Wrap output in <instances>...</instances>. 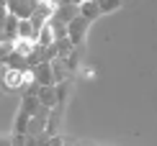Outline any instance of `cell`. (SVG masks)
I'll use <instances>...</instances> for the list:
<instances>
[{
    "label": "cell",
    "instance_id": "obj_1",
    "mask_svg": "<svg viewBox=\"0 0 157 146\" xmlns=\"http://www.w3.org/2000/svg\"><path fill=\"white\" fill-rule=\"evenodd\" d=\"M57 10H59V3H57V0H39V3H36L34 16L29 18V21H31V26L36 28V34L41 31V26H47L49 21H54Z\"/></svg>",
    "mask_w": 157,
    "mask_h": 146
},
{
    "label": "cell",
    "instance_id": "obj_2",
    "mask_svg": "<svg viewBox=\"0 0 157 146\" xmlns=\"http://www.w3.org/2000/svg\"><path fill=\"white\" fill-rule=\"evenodd\" d=\"M88 31H90V21L82 18V16H77V18H72V21L67 23V38L72 41L75 49H80V46L88 41Z\"/></svg>",
    "mask_w": 157,
    "mask_h": 146
},
{
    "label": "cell",
    "instance_id": "obj_3",
    "mask_svg": "<svg viewBox=\"0 0 157 146\" xmlns=\"http://www.w3.org/2000/svg\"><path fill=\"white\" fill-rule=\"evenodd\" d=\"M21 72L23 69H5L3 77H0V85H3L5 92H23V79H21Z\"/></svg>",
    "mask_w": 157,
    "mask_h": 146
},
{
    "label": "cell",
    "instance_id": "obj_4",
    "mask_svg": "<svg viewBox=\"0 0 157 146\" xmlns=\"http://www.w3.org/2000/svg\"><path fill=\"white\" fill-rule=\"evenodd\" d=\"M57 44V26L54 21H49L47 26H41V31L36 34V46L39 49H49V46Z\"/></svg>",
    "mask_w": 157,
    "mask_h": 146
},
{
    "label": "cell",
    "instance_id": "obj_5",
    "mask_svg": "<svg viewBox=\"0 0 157 146\" xmlns=\"http://www.w3.org/2000/svg\"><path fill=\"white\" fill-rule=\"evenodd\" d=\"M39 103H41L44 110H54L57 108V85H44L39 87Z\"/></svg>",
    "mask_w": 157,
    "mask_h": 146
},
{
    "label": "cell",
    "instance_id": "obj_6",
    "mask_svg": "<svg viewBox=\"0 0 157 146\" xmlns=\"http://www.w3.org/2000/svg\"><path fill=\"white\" fill-rule=\"evenodd\" d=\"M13 49H16V54H21L23 59H31L34 54H39L36 38H16V41H13Z\"/></svg>",
    "mask_w": 157,
    "mask_h": 146
},
{
    "label": "cell",
    "instance_id": "obj_7",
    "mask_svg": "<svg viewBox=\"0 0 157 146\" xmlns=\"http://www.w3.org/2000/svg\"><path fill=\"white\" fill-rule=\"evenodd\" d=\"M34 72H36V85H39V87H44V85H54V75H52L49 62L34 64Z\"/></svg>",
    "mask_w": 157,
    "mask_h": 146
},
{
    "label": "cell",
    "instance_id": "obj_8",
    "mask_svg": "<svg viewBox=\"0 0 157 146\" xmlns=\"http://www.w3.org/2000/svg\"><path fill=\"white\" fill-rule=\"evenodd\" d=\"M77 8H80V16H82V18H88L90 23H93V21H98V18L103 16V13H101V8H98V0H88V3L77 5Z\"/></svg>",
    "mask_w": 157,
    "mask_h": 146
},
{
    "label": "cell",
    "instance_id": "obj_9",
    "mask_svg": "<svg viewBox=\"0 0 157 146\" xmlns=\"http://www.w3.org/2000/svg\"><path fill=\"white\" fill-rule=\"evenodd\" d=\"M80 16V8L77 5H59V10H57V16H54V21H59L62 26H67L72 18Z\"/></svg>",
    "mask_w": 157,
    "mask_h": 146
},
{
    "label": "cell",
    "instance_id": "obj_10",
    "mask_svg": "<svg viewBox=\"0 0 157 146\" xmlns=\"http://www.w3.org/2000/svg\"><path fill=\"white\" fill-rule=\"evenodd\" d=\"M31 118H34V115H31V113H29V110H26L23 105H21V108H18V113H16L13 133H26V128H29V121H31Z\"/></svg>",
    "mask_w": 157,
    "mask_h": 146
},
{
    "label": "cell",
    "instance_id": "obj_11",
    "mask_svg": "<svg viewBox=\"0 0 157 146\" xmlns=\"http://www.w3.org/2000/svg\"><path fill=\"white\" fill-rule=\"evenodd\" d=\"M54 49H57V57L64 59V57H70L75 51V46H72V41H70L67 36H59V38H57V44H54Z\"/></svg>",
    "mask_w": 157,
    "mask_h": 146
},
{
    "label": "cell",
    "instance_id": "obj_12",
    "mask_svg": "<svg viewBox=\"0 0 157 146\" xmlns=\"http://www.w3.org/2000/svg\"><path fill=\"white\" fill-rule=\"evenodd\" d=\"M26 64H29V59H23L21 54H16V51L5 59V69H26Z\"/></svg>",
    "mask_w": 157,
    "mask_h": 146
},
{
    "label": "cell",
    "instance_id": "obj_13",
    "mask_svg": "<svg viewBox=\"0 0 157 146\" xmlns=\"http://www.w3.org/2000/svg\"><path fill=\"white\" fill-rule=\"evenodd\" d=\"M18 38H36V28L31 21H18Z\"/></svg>",
    "mask_w": 157,
    "mask_h": 146
},
{
    "label": "cell",
    "instance_id": "obj_14",
    "mask_svg": "<svg viewBox=\"0 0 157 146\" xmlns=\"http://www.w3.org/2000/svg\"><path fill=\"white\" fill-rule=\"evenodd\" d=\"M121 3H124V0H98V8H101L103 16H106V13L119 10V8H121Z\"/></svg>",
    "mask_w": 157,
    "mask_h": 146
},
{
    "label": "cell",
    "instance_id": "obj_15",
    "mask_svg": "<svg viewBox=\"0 0 157 146\" xmlns=\"http://www.w3.org/2000/svg\"><path fill=\"white\" fill-rule=\"evenodd\" d=\"M77 62H80V54H77V49H75L70 57H64V64H67V69H70V72H77V69L82 67V64H77Z\"/></svg>",
    "mask_w": 157,
    "mask_h": 146
},
{
    "label": "cell",
    "instance_id": "obj_16",
    "mask_svg": "<svg viewBox=\"0 0 157 146\" xmlns=\"http://www.w3.org/2000/svg\"><path fill=\"white\" fill-rule=\"evenodd\" d=\"M13 41H0V64H5V59L13 54Z\"/></svg>",
    "mask_w": 157,
    "mask_h": 146
},
{
    "label": "cell",
    "instance_id": "obj_17",
    "mask_svg": "<svg viewBox=\"0 0 157 146\" xmlns=\"http://www.w3.org/2000/svg\"><path fill=\"white\" fill-rule=\"evenodd\" d=\"M77 75H80V79L93 82V79H95V69H93V67H80V69H77Z\"/></svg>",
    "mask_w": 157,
    "mask_h": 146
},
{
    "label": "cell",
    "instance_id": "obj_18",
    "mask_svg": "<svg viewBox=\"0 0 157 146\" xmlns=\"http://www.w3.org/2000/svg\"><path fill=\"white\" fill-rule=\"evenodd\" d=\"M13 146H26V133H13Z\"/></svg>",
    "mask_w": 157,
    "mask_h": 146
},
{
    "label": "cell",
    "instance_id": "obj_19",
    "mask_svg": "<svg viewBox=\"0 0 157 146\" xmlns=\"http://www.w3.org/2000/svg\"><path fill=\"white\" fill-rule=\"evenodd\" d=\"M47 146H64V138L62 136H52L49 141H47Z\"/></svg>",
    "mask_w": 157,
    "mask_h": 146
},
{
    "label": "cell",
    "instance_id": "obj_20",
    "mask_svg": "<svg viewBox=\"0 0 157 146\" xmlns=\"http://www.w3.org/2000/svg\"><path fill=\"white\" fill-rule=\"evenodd\" d=\"M5 16H8V8H5V3H3V0H0V23L5 21Z\"/></svg>",
    "mask_w": 157,
    "mask_h": 146
},
{
    "label": "cell",
    "instance_id": "obj_21",
    "mask_svg": "<svg viewBox=\"0 0 157 146\" xmlns=\"http://www.w3.org/2000/svg\"><path fill=\"white\" fill-rule=\"evenodd\" d=\"M0 146H13V138L10 136H0Z\"/></svg>",
    "mask_w": 157,
    "mask_h": 146
},
{
    "label": "cell",
    "instance_id": "obj_22",
    "mask_svg": "<svg viewBox=\"0 0 157 146\" xmlns=\"http://www.w3.org/2000/svg\"><path fill=\"white\" fill-rule=\"evenodd\" d=\"M59 5H75V0H57Z\"/></svg>",
    "mask_w": 157,
    "mask_h": 146
},
{
    "label": "cell",
    "instance_id": "obj_23",
    "mask_svg": "<svg viewBox=\"0 0 157 146\" xmlns=\"http://www.w3.org/2000/svg\"><path fill=\"white\" fill-rule=\"evenodd\" d=\"M64 146H80L77 141H67V138H64Z\"/></svg>",
    "mask_w": 157,
    "mask_h": 146
}]
</instances>
